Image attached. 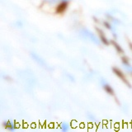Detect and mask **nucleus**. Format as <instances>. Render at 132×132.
Here are the masks:
<instances>
[{"mask_svg":"<svg viewBox=\"0 0 132 132\" xmlns=\"http://www.w3.org/2000/svg\"><path fill=\"white\" fill-rule=\"evenodd\" d=\"M69 0H62V2H68Z\"/></svg>","mask_w":132,"mask_h":132,"instance_id":"obj_11","label":"nucleus"},{"mask_svg":"<svg viewBox=\"0 0 132 132\" xmlns=\"http://www.w3.org/2000/svg\"><path fill=\"white\" fill-rule=\"evenodd\" d=\"M102 85L103 89H104V91L106 93H108L109 95H114V93H115L114 89L112 88V87H111L106 81L102 80Z\"/></svg>","mask_w":132,"mask_h":132,"instance_id":"obj_4","label":"nucleus"},{"mask_svg":"<svg viewBox=\"0 0 132 132\" xmlns=\"http://www.w3.org/2000/svg\"><path fill=\"white\" fill-rule=\"evenodd\" d=\"M31 56H32L33 59H34V60H35V61H36L37 63H38L40 65L45 66V63L44 60L41 59V58H40L38 55H36V53H31Z\"/></svg>","mask_w":132,"mask_h":132,"instance_id":"obj_8","label":"nucleus"},{"mask_svg":"<svg viewBox=\"0 0 132 132\" xmlns=\"http://www.w3.org/2000/svg\"><path fill=\"white\" fill-rule=\"evenodd\" d=\"M122 64L123 67L125 68L126 71L129 73L130 75H132V65L127 57H122Z\"/></svg>","mask_w":132,"mask_h":132,"instance_id":"obj_3","label":"nucleus"},{"mask_svg":"<svg viewBox=\"0 0 132 132\" xmlns=\"http://www.w3.org/2000/svg\"><path fill=\"white\" fill-rule=\"evenodd\" d=\"M82 35L84 36V38L90 40L92 42H93L95 44L99 45V43H100V39L97 38V37L95 36L93 33H92L88 30H87V29H82Z\"/></svg>","mask_w":132,"mask_h":132,"instance_id":"obj_1","label":"nucleus"},{"mask_svg":"<svg viewBox=\"0 0 132 132\" xmlns=\"http://www.w3.org/2000/svg\"><path fill=\"white\" fill-rule=\"evenodd\" d=\"M112 70H113V73H115V75H117L120 79H121L124 84H126L128 87H130V84L129 82V81L127 80L125 73H124L121 69H120L119 68L114 67V68H112Z\"/></svg>","mask_w":132,"mask_h":132,"instance_id":"obj_2","label":"nucleus"},{"mask_svg":"<svg viewBox=\"0 0 132 132\" xmlns=\"http://www.w3.org/2000/svg\"><path fill=\"white\" fill-rule=\"evenodd\" d=\"M3 126H4V128H6L7 130H10V131H13L16 129L15 124L12 122V121H5V122L3 123Z\"/></svg>","mask_w":132,"mask_h":132,"instance_id":"obj_6","label":"nucleus"},{"mask_svg":"<svg viewBox=\"0 0 132 132\" xmlns=\"http://www.w3.org/2000/svg\"><path fill=\"white\" fill-rule=\"evenodd\" d=\"M111 44H112L113 47L115 48V50L117 51L119 54H122L123 53V49L121 48V46L117 42H116V41H111Z\"/></svg>","mask_w":132,"mask_h":132,"instance_id":"obj_9","label":"nucleus"},{"mask_svg":"<svg viewBox=\"0 0 132 132\" xmlns=\"http://www.w3.org/2000/svg\"><path fill=\"white\" fill-rule=\"evenodd\" d=\"M97 32H98V35H99V39H100V40L102 41V42L104 44V45H109V41L108 40H107V38L106 37V36L104 35V33H103V31L102 30H100V29H97Z\"/></svg>","mask_w":132,"mask_h":132,"instance_id":"obj_5","label":"nucleus"},{"mask_svg":"<svg viewBox=\"0 0 132 132\" xmlns=\"http://www.w3.org/2000/svg\"><path fill=\"white\" fill-rule=\"evenodd\" d=\"M67 6H68L67 2H61L57 7V12L58 13H62V12H64L66 10V8H67Z\"/></svg>","mask_w":132,"mask_h":132,"instance_id":"obj_7","label":"nucleus"},{"mask_svg":"<svg viewBox=\"0 0 132 132\" xmlns=\"http://www.w3.org/2000/svg\"><path fill=\"white\" fill-rule=\"evenodd\" d=\"M60 129H61L62 130H64V131H67V130H69V124H68V123H66V122L62 123L61 125H60Z\"/></svg>","mask_w":132,"mask_h":132,"instance_id":"obj_10","label":"nucleus"}]
</instances>
